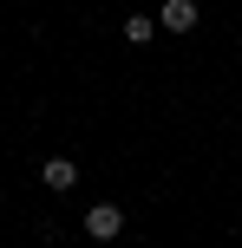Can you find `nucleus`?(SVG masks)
Listing matches in <instances>:
<instances>
[{
  "label": "nucleus",
  "mask_w": 242,
  "mask_h": 248,
  "mask_svg": "<svg viewBox=\"0 0 242 248\" xmlns=\"http://www.w3.org/2000/svg\"><path fill=\"white\" fill-rule=\"evenodd\" d=\"M85 235L92 242H118L125 235V209H118V202H92L85 209Z\"/></svg>",
  "instance_id": "obj_1"
},
{
  "label": "nucleus",
  "mask_w": 242,
  "mask_h": 248,
  "mask_svg": "<svg viewBox=\"0 0 242 248\" xmlns=\"http://www.w3.org/2000/svg\"><path fill=\"white\" fill-rule=\"evenodd\" d=\"M157 26H164V33H190L196 26V0H164V7H157Z\"/></svg>",
  "instance_id": "obj_2"
},
{
  "label": "nucleus",
  "mask_w": 242,
  "mask_h": 248,
  "mask_svg": "<svg viewBox=\"0 0 242 248\" xmlns=\"http://www.w3.org/2000/svg\"><path fill=\"white\" fill-rule=\"evenodd\" d=\"M39 183H46V189H72L79 183V163L72 157H46V163H39Z\"/></svg>",
  "instance_id": "obj_3"
},
{
  "label": "nucleus",
  "mask_w": 242,
  "mask_h": 248,
  "mask_svg": "<svg viewBox=\"0 0 242 248\" xmlns=\"http://www.w3.org/2000/svg\"><path fill=\"white\" fill-rule=\"evenodd\" d=\"M125 39H131V46H151V39H157V26L144 20V13H131V20H125Z\"/></svg>",
  "instance_id": "obj_4"
}]
</instances>
